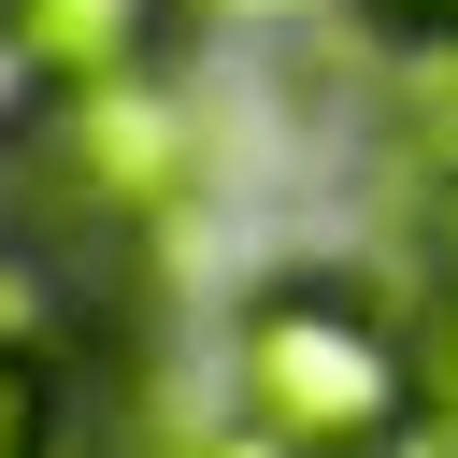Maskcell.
<instances>
[{
	"label": "cell",
	"mask_w": 458,
	"mask_h": 458,
	"mask_svg": "<svg viewBox=\"0 0 458 458\" xmlns=\"http://www.w3.org/2000/svg\"><path fill=\"white\" fill-rule=\"evenodd\" d=\"M14 200L86 243V258H143L186 200H200V114L172 72H114V86H57L14 129Z\"/></svg>",
	"instance_id": "obj_2"
},
{
	"label": "cell",
	"mask_w": 458,
	"mask_h": 458,
	"mask_svg": "<svg viewBox=\"0 0 458 458\" xmlns=\"http://www.w3.org/2000/svg\"><path fill=\"white\" fill-rule=\"evenodd\" d=\"M29 100H43V86H29V72H14V43H0V157H14V129H29Z\"/></svg>",
	"instance_id": "obj_8"
},
{
	"label": "cell",
	"mask_w": 458,
	"mask_h": 458,
	"mask_svg": "<svg viewBox=\"0 0 458 458\" xmlns=\"http://www.w3.org/2000/svg\"><path fill=\"white\" fill-rule=\"evenodd\" d=\"M229 401L243 429H272L286 458H372L415 401H429V315H401L372 272L344 258H286L243 286L229 315Z\"/></svg>",
	"instance_id": "obj_1"
},
{
	"label": "cell",
	"mask_w": 458,
	"mask_h": 458,
	"mask_svg": "<svg viewBox=\"0 0 458 458\" xmlns=\"http://www.w3.org/2000/svg\"><path fill=\"white\" fill-rule=\"evenodd\" d=\"M172 458H286V444H272V429H243V415H229V429H200V444H172Z\"/></svg>",
	"instance_id": "obj_7"
},
{
	"label": "cell",
	"mask_w": 458,
	"mask_h": 458,
	"mask_svg": "<svg viewBox=\"0 0 458 458\" xmlns=\"http://www.w3.org/2000/svg\"><path fill=\"white\" fill-rule=\"evenodd\" d=\"M57 444H72V372L57 344L0 329V458H57Z\"/></svg>",
	"instance_id": "obj_4"
},
{
	"label": "cell",
	"mask_w": 458,
	"mask_h": 458,
	"mask_svg": "<svg viewBox=\"0 0 458 458\" xmlns=\"http://www.w3.org/2000/svg\"><path fill=\"white\" fill-rule=\"evenodd\" d=\"M372 458H458V386H429V401H415V415H401Z\"/></svg>",
	"instance_id": "obj_6"
},
{
	"label": "cell",
	"mask_w": 458,
	"mask_h": 458,
	"mask_svg": "<svg viewBox=\"0 0 458 458\" xmlns=\"http://www.w3.org/2000/svg\"><path fill=\"white\" fill-rule=\"evenodd\" d=\"M200 14H215V0H0V43H14V72L57 100V86L172 72V43H186Z\"/></svg>",
	"instance_id": "obj_3"
},
{
	"label": "cell",
	"mask_w": 458,
	"mask_h": 458,
	"mask_svg": "<svg viewBox=\"0 0 458 458\" xmlns=\"http://www.w3.org/2000/svg\"><path fill=\"white\" fill-rule=\"evenodd\" d=\"M358 57H458V0H329Z\"/></svg>",
	"instance_id": "obj_5"
}]
</instances>
